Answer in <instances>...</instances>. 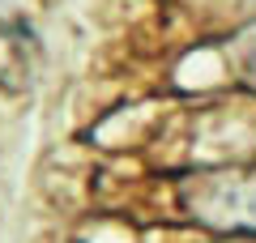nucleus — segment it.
<instances>
[{
  "instance_id": "obj_2",
  "label": "nucleus",
  "mask_w": 256,
  "mask_h": 243,
  "mask_svg": "<svg viewBox=\"0 0 256 243\" xmlns=\"http://www.w3.org/2000/svg\"><path fill=\"white\" fill-rule=\"evenodd\" d=\"M43 68V43L22 13L0 9V90L26 94Z\"/></svg>"
},
{
  "instance_id": "obj_1",
  "label": "nucleus",
  "mask_w": 256,
  "mask_h": 243,
  "mask_svg": "<svg viewBox=\"0 0 256 243\" xmlns=\"http://www.w3.org/2000/svg\"><path fill=\"white\" fill-rule=\"evenodd\" d=\"M188 209L214 226H244L256 230V166L248 171H222L201 180L188 192Z\"/></svg>"
}]
</instances>
